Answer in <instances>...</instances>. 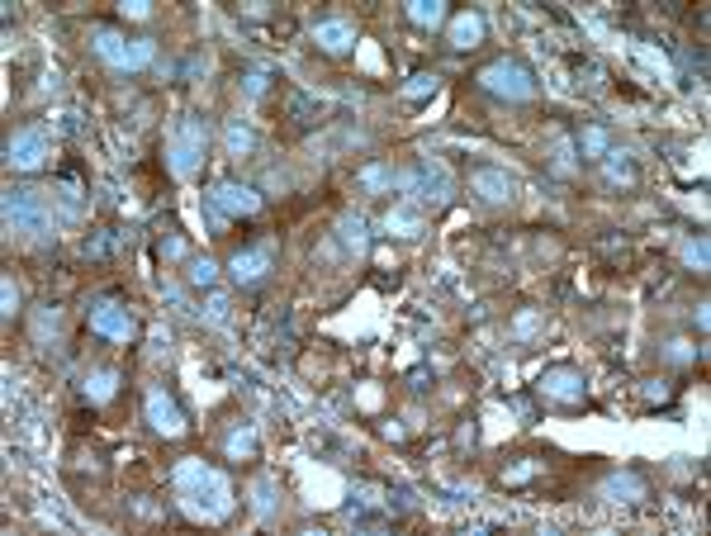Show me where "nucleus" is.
Returning a JSON list of instances; mask_svg holds the SVG:
<instances>
[{"instance_id":"f257e3e1","label":"nucleus","mask_w":711,"mask_h":536,"mask_svg":"<svg viewBox=\"0 0 711 536\" xmlns=\"http://www.w3.org/2000/svg\"><path fill=\"white\" fill-rule=\"evenodd\" d=\"M176 489H181L185 499L200 508L209 522H219L233 513V489H228V480H223L214 465L204 461H185L181 470H176Z\"/></svg>"},{"instance_id":"f03ea898","label":"nucleus","mask_w":711,"mask_h":536,"mask_svg":"<svg viewBox=\"0 0 711 536\" xmlns=\"http://www.w3.org/2000/svg\"><path fill=\"white\" fill-rule=\"evenodd\" d=\"M479 91L493 100H508V105H531L536 100V72H531L522 57H493L479 67Z\"/></svg>"},{"instance_id":"7ed1b4c3","label":"nucleus","mask_w":711,"mask_h":536,"mask_svg":"<svg viewBox=\"0 0 711 536\" xmlns=\"http://www.w3.org/2000/svg\"><path fill=\"white\" fill-rule=\"evenodd\" d=\"M95 57L114 67V72H143L147 62L157 57V43L143 34H119V29H95Z\"/></svg>"},{"instance_id":"20e7f679","label":"nucleus","mask_w":711,"mask_h":536,"mask_svg":"<svg viewBox=\"0 0 711 536\" xmlns=\"http://www.w3.org/2000/svg\"><path fill=\"white\" fill-rule=\"evenodd\" d=\"M399 190L422 204H446L451 200V171L441 167L437 157H418L399 171Z\"/></svg>"},{"instance_id":"39448f33","label":"nucleus","mask_w":711,"mask_h":536,"mask_svg":"<svg viewBox=\"0 0 711 536\" xmlns=\"http://www.w3.org/2000/svg\"><path fill=\"white\" fill-rule=\"evenodd\" d=\"M204 148H209V129H204V119H181L176 133H171V171L176 176H195L204 162Z\"/></svg>"},{"instance_id":"423d86ee","label":"nucleus","mask_w":711,"mask_h":536,"mask_svg":"<svg viewBox=\"0 0 711 536\" xmlns=\"http://www.w3.org/2000/svg\"><path fill=\"white\" fill-rule=\"evenodd\" d=\"M5 223H10L15 233H48L53 214H48V204H43L38 190L15 185V190H5Z\"/></svg>"},{"instance_id":"0eeeda50","label":"nucleus","mask_w":711,"mask_h":536,"mask_svg":"<svg viewBox=\"0 0 711 536\" xmlns=\"http://www.w3.org/2000/svg\"><path fill=\"white\" fill-rule=\"evenodd\" d=\"M91 333L128 347L138 337V318L128 314V304H119V299H100V304H91Z\"/></svg>"},{"instance_id":"6e6552de","label":"nucleus","mask_w":711,"mask_h":536,"mask_svg":"<svg viewBox=\"0 0 711 536\" xmlns=\"http://www.w3.org/2000/svg\"><path fill=\"white\" fill-rule=\"evenodd\" d=\"M228 271H233V280L242 285V290H252V285H261V280L275 271V247L271 242H252V247H237L233 261H228Z\"/></svg>"},{"instance_id":"1a4fd4ad","label":"nucleus","mask_w":711,"mask_h":536,"mask_svg":"<svg viewBox=\"0 0 711 536\" xmlns=\"http://www.w3.org/2000/svg\"><path fill=\"white\" fill-rule=\"evenodd\" d=\"M48 157H53V143H48L38 129H15L10 138H5V162H10L15 171H38Z\"/></svg>"},{"instance_id":"9d476101","label":"nucleus","mask_w":711,"mask_h":536,"mask_svg":"<svg viewBox=\"0 0 711 536\" xmlns=\"http://www.w3.org/2000/svg\"><path fill=\"white\" fill-rule=\"evenodd\" d=\"M541 394H546L550 404H584L588 399V380H584V370L579 366H550L546 375H541Z\"/></svg>"},{"instance_id":"9b49d317","label":"nucleus","mask_w":711,"mask_h":536,"mask_svg":"<svg viewBox=\"0 0 711 536\" xmlns=\"http://www.w3.org/2000/svg\"><path fill=\"white\" fill-rule=\"evenodd\" d=\"M470 195L484 204H512L517 200V181L498 167H470Z\"/></svg>"},{"instance_id":"f8f14e48","label":"nucleus","mask_w":711,"mask_h":536,"mask_svg":"<svg viewBox=\"0 0 711 536\" xmlns=\"http://www.w3.org/2000/svg\"><path fill=\"white\" fill-rule=\"evenodd\" d=\"M209 209H214V214H256V209H261V195H256L252 185L223 181V185H214Z\"/></svg>"},{"instance_id":"ddd939ff","label":"nucleus","mask_w":711,"mask_h":536,"mask_svg":"<svg viewBox=\"0 0 711 536\" xmlns=\"http://www.w3.org/2000/svg\"><path fill=\"white\" fill-rule=\"evenodd\" d=\"M143 408H147V423L157 427V432H166V437H181L185 432V413H181V404H176L166 389H152Z\"/></svg>"},{"instance_id":"4468645a","label":"nucleus","mask_w":711,"mask_h":536,"mask_svg":"<svg viewBox=\"0 0 711 536\" xmlns=\"http://www.w3.org/2000/svg\"><path fill=\"white\" fill-rule=\"evenodd\" d=\"M313 43L328 57H342L356 48V24H351V19H318V24H313Z\"/></svg>"},{"instance_id":"2eb2a0df","label":"nucleus","mask_w":711,"mask_h":536,"mask_svg":"<svg viewBox=\"0 0 711 536\" xmlns=\"http://www.w3.org/2000/svg\"><path fill=\"white\" fill-rule=\"evenodd\" d=\"M484 34H489L484 15H479V10H460V15L446 24V48H456V53H465V48H479V43H484Z\"/></svg>"},{"instance_id":"dca6fc26","label":"nucleus","mask_w":711,"mask_h":536,"mask_svg":"<svg viewBox=\"0 0 711 536\" xmlns=\"http://www.w3.org/2000/svg\"><path fill=\"white\" fill-rule=\"evenodd\" d=\"M356 185H361L365 195H389L399 185V167L394 162H370V167L356 171Z\"/></svg>"},{"instance_id":"f3484780","label":"nucleus","mask_w":711,"mask_h":536,"mask_svg":"<svg viewBox=\"0 0 711 536\" xmlns=\"http://www.w3.org/2000/svg\"><path fill=\"white\" fill-rule=\"evenodd\" d=\"M650 489H645V480H640L636 470H621V475H607V484H602V499H626V503H636L645 499Z\"/></svg>"},{"instance_id":"a211bd4d","label":"nucleus","mask_w":711,"mask_h":536,"mask_svg":"<svg viewBox=\"0 0 711 536\" xmlns=\"http://www.w3.org/2000/svg\"><path fill=\"white\" fill-rule=\"evenodd\" d=\"M384 228H389L394 238H418V233H422V214L413 209V204L399 200L394 209H389V214H384Z\"/></svg>"},{"instance_id":"6ab92c4d","label":"nucleus","mask_w":711,"mask_h":536,"mask_svg":"<svg viewBox=\"0 0 711 536\" xmlns=\"http://www.w3.org/2000/svg\"><path fill=\"white\" fill-rule=\"evenodd\" d=\"M403 15L413 19L418 29H437L441 19H446V5H441V0H408V5H403Z\"/></svg>"},{"instance_id":"aec40b11","label":"nucleus","mask_w":711,"mask_h":536,"mask_svg":"<svg viewBox=\"0 0 711 536\" xmlns=\"http://www.w3.org/2000/svg\"><path fill=\"white\" fill-rule=\"evenodd\" d=\"M579 152H584L588 162H602V157L612 152V138H607V129H598V124H584V129H579Z\"/></svg>"},{"instance_id":"412c9836","label":"nucleus","mask_w":711,"mask_h":536,"mask_svg":"<svg viewBox=\"0 0 711 536\" xmlns=\"http://www.w3.org/2000/svg\"><path fill=\"white\" fill-rule=\"evenodd\" d=\"M114 389H119V370H91V375H86V399H91V404L114 399Z\"/></svg>"},{"instance_id":"4be33fe9","label":"nucleus","mask_w":711,"mask_h":536,"mask_svg":"<svg viewBox=\"0 0 711 536\" xmlns=\"http://www.w3.org/2000/svg\"><path fill=\"white\" fill-rule=\"evenodd\" d=\"M602 162H607V176H612V181H617V185H636V181H640L636 162H631L626 152H607Z\"/></svg>"},{"instance_id":"5701e85b","label":"nucleus","mask_w":711,"mask_h":536,"mask_svg":"<svg viewBox=\"0 0 711 536\" xmlns=\"http://www.w3.org/2000/svg\"><path fill=\"white\" fill-rule=\"evenodd\" d=\"M252 148H256V133L247 129V124L228 119V152H233V157H247Z\"/></svg>"},{"instance_id":"b1692460","label":"nucleus","mask_w":711,"mask_h":536,"mask_svg":"<svg viewBox=\"0 0 711 536\" xmlns=\"http://www.w3.org/2000/svg\"><path fill=\"white\" fill-rule=\"evenodd\" d=\"M228 456H233V461H252V456H256V432H252V427L228 437Z\"/></svg>"},{"instance_id":"393cba45","label":"nucleus","mask_w":711,"mask_h":536,"mask_svg":"<svg viewBox=\"0 0 711 536\" xmlns=\"http://www.w3.org/2000/svg\"><path fill=\"white\" fill-rule=\"evenodd\" d=\"M342 242H347V247H356V252L365 247V223L356 219V214H347V219H342Z\"/></svg>"},{"instance_id":"a878e982","label":"nucleus","mask_w":711,"mask_h":536,"mask_svg":"<svg viewBox=\"0 0 711 536\" xmlns=\"http://www.w3.org/2000/svg\"><path fill=\"white\" fill-rule=\"evenodd\" d=\"M664 356H669V361H678V366H683V361H693V356H697V347H693V342H683V337H674V342L664 347Z\"/></svg>"},{"instance_id":"bb28decb","label":"nucleus","mask_w":711,"mask_h":536,"mask_svg":"<svg viewBox=\"0 0 711 536\" xmlns=\"http://www.w3.org/2000/svg\"><path fill=\"white\" fill-rule=\"evenodd\" d=\"M190 280H195V285H214V280H219V266H214V261H195V266H190Z\"/></svg>"},{"instance_id":"cd10ccee","label":"nucleus","mask_w":711,"mask_h":536,"mask_svg":"<svg viewBox=\"0 0 711 536\" xmlns=\"http://www.w3.org/2000/svg\"><path fill=\"white\" fill-rule=\"evenodd\" d=\"M536 323H541V314H536V309H522V314L512 318V328H517L522 337H527V333H536Z\"/></svg>"},{"instance_id":"c85d7f7f","label":"nucleus","mask_w":711,"mask_h":536,"mask_svg":"<svg viewBox=\"0 0 711 536\" xmlns=\"http://www.w3.org/2000/svg\"><path fill=\"white\" fill-rule=\"evenodd\" d=\"M688 261H693L697 271H707V242H693V247H688Z\"/></svg>"},{"instance_id":"c756f323","label":"nucleus","mask_w":711,"mask_h":536,"mask_svg":"<svg viewBox=\"0 0 711 536\" xmlns=\"http://www.w3.org/2000/svg\"><path fill=\"white\" fill-rule=\"evenodd\" d=\"M15 309H19V290H15V280L5 276V314L15 318Z\"/></svg>"}]
</instances>
